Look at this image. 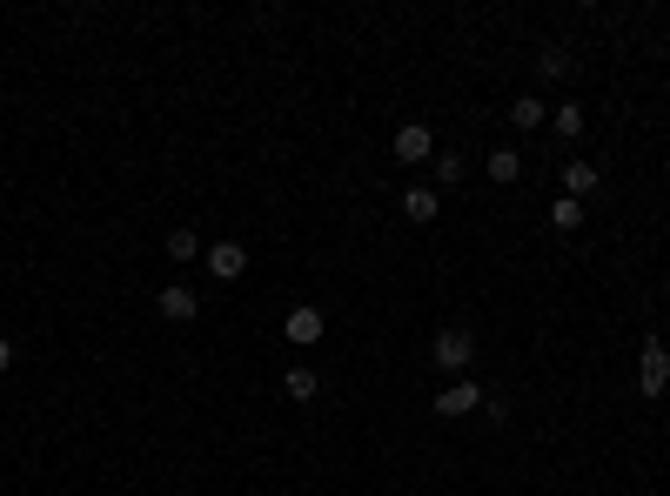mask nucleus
Returning <instances> with one entry per match:
<instances>
[{"mask_svg":"<svg viewBox=\"0 0 670 496\" xmlns=\"http://www.w3.org/2000/svg\"><path fill=\"white\" fill-rule=\"evenodd\" d=\"M429 356H436V369L463 376V369H469V356H476V336H469L463 322H443V329H436V342H429Z\"/></svg>","mask_w":670,"mask_h":496,"instance_id":"1","label":"nucleus"},{"mask_svg":"<svg viewBox=\"0 0 670 496\" xmlns=\"http://www.w3.org/2000/svg\"><path fill=\"white\" fill-rule=\"evenodd\" d=\"M637 389H644L650 403L670 389V349L664 342H644V356H637Z\"/></svg>","mask_w":670,"mask_h":496,"instance_id":"2","label":"nucleus"},{"mask_svg":"<svg viewBox=\"0 0 670 496\" xmlns=\"http://www.w3.org/2000/svg\"><path fill=\"white\" fill-rule=\"evenodd\" d=\"M201 262H208L215 282H242L248 275V248L242 242H215V248H201Z\"/></svg>","mask_w":670,"mask_h":496,"instance_id":"3","label":"nucleus"},{"mask_svg":"<svg viewBox=\"0 0 670 496\" xmlns=\"http://www.w3.org/2000/svg\"><path fill=\"white\" fill-rule=\"evenodd\" d=\"M389 155L396 161H436V135H429L423 121H402L396 141H389Z\"/></svg>","mask_w":670,"mask_h":496,"instance_id":"4","label":"nucleus"},{"mask_svg":"<svg viewBox=\"0 0 670 496\" xmlns=\"http://www.w3.org/2000/svg\"><path fill=\"white\" fill-rule=\"evenodd\" d=\"M469 409H483V389L469 383V376H456V383L436 389V416H449V423H456V416H469Z\"/></svg>","mask_w":670,"mask_h":496,"instance_id":"5","label":"nucleus"},{"mask_svg":"<svg viewBox=\"0 0 670 496\" xmlns=\"http://www.w3.org/2000/svg\"><path fill=\"white\" fill-rule=\"evenodd\" d=\"M322 329H329V316H322L315 302H302V309H289V316H282V336L302 342V349H309V342H322Z\"/></svg>","mask_w":670,"mask_h":496,"instance_id":"6","label":"nucleus"},{"mask_svg":"<svg viewBox=\"0 0 670 496\" xmlns=\"http://www.w3.org/2000/svg\"><path fill=\"white\" fill-rule=\"evenodd\" d=\"M155 302H161V316H168V322H195L201 316V302H195V289H188V282H168Z\"/></svg>","mask_w":670,"mask_h":496,"instance_id":"7","label":"nucleus"},{"mask_svg":"<svg viewBox=\"0 0 670 496\" xmlns=\"http://www.w3.org/2000/svg\"><path fill=\"white\" fill-rule=\"evenodd\" d=\"M563 188H570V202H583V195L603 188V168L597 161H570V168H563Z\"/></svg>","mask_w":670,"mask_h":496,"instance_id":"8","label":"nucleus"},{"mask_svg":"<svg viewBox=\"0 0 670 496\" xmlns=\"http://www.w3.org/2000/svg\"><path fill=\"white\" fill-rule=\"evenodd\" d=\"M315 389H322V376H315L309 362H295V369H282V396H289V403H315Z\"/></svg>","mask_w":670,"mask_h":496,"instance_id":"9","label":"nucleus"},{"mask_svg":"<svg viewBox=\"0 0 670 496\" xmlns=\"http://www.w3.org/2000/svg\"><path fill=\"white\" fill-rule=\"evenodd\" d=\"M402 215H409V222H436V215H443V195H436V188H409V195H402Z\"/></svg>","mask_w":670,"mask_h":496,"instance_id":"10","label":"nucleus"},{"mask_svg":"<svg viewBox=\"0 0 670 496\" xmlns=\"http://www.w3.org/2000/svg\"><path fill=\"white\" fill-rule=\"evenodd\" d=\"M550 121H557V135H563V141H583V128H590V114H583V101H563V108L550 114Z\"/></svg>","mask_w":670,"mask_h":496,"instance_id":"11","label":"nucleus"},{"mask_svg":"<svg viewBox=\"0 0 670 496\" xmlns=\"http://www.w3.org/2000/svg\"><path fill=\"white\" fill-rule=\"evenodd\" d=\"M483 175H490V181H516V175H523V155H516V148H496V155L483 161Z\"/></svg>","mask_w":670,"mask_h":496,"instance_id":"12","label":"nucleus"},{"mask_svg":"<svg viewBox=\"0 0 670 496\" xmlns=\"http://www.w3.org/2000/svg\"><path fill=\"white\" fill-rule=\"evenodd\" d=\"M543 114H550V108H543L536 94H516V101H510V121H516V128H543Z\"/></svg>","mask_w":670,"mask_h":496,"instance_id":"13","label":"nucleus"},{"mask_svg":"<svg viewBox=\"0 0 670 496\" xmlns=\"http://www.w3.org/2000/svg\"><path fill=\"white\" fill-rule=\"evenodd\" d=\"M563 74H570V54H563V47H543V54H536V81H563Z\"/></svg>","mask_w":670,"mask_h":496,"instance_id":"14","label":"nucleus"},{"mask_svg":"<svg viewBox=\"0 0 670 496\" xmlns=\"http://www.w3.org/2000/svg\"><path fill=\"white\" fill-rule=\"evenodd\" d=\"M168 255H175V262H195L201 235H195V228H168Z\"/></svg>","mask_w":670,"mask_h":496,"instance_id":"15","label":"nucleus"},{"mask_svg":"<svg viewBox=\"0 0 670 496\" xmlns=\"http://www.w3.org/2000/svg\"><path fill=\"white\" fill-rule=\"evenodd\" d=\"M550 222H557L563 235H570V228H583V202H570V195H563V202H550Z\"/></svg>","mask_w":670,"mask_h":496,"instance_id":"16","label":"nucleus"},{"mask_svg":"<svg viewBox=\"0 0 670 496\" xmlns=\"http://www.w3.org/2000/svg\"><path fill=\"white\" fill-rule=\"evenodd\" d=\"M429 168H436V181H443V188H456V181H463V155H449V148L429 161Z\"/></svg>","mask_w":670,"mask_h":496,"instance_id":"17","label":"nucleus"},{"mask_svg":"<svg viewBox=\"0 0 670 496\" xmlns=\"http://www.w3.org/2000/svg\"><path fill=\"white\" fill-rule=\"evenodd\" d=\"M0 369H14V342L0 336Z\"/></svg>","mask_w":670,"mask_h":496,"instance_id":"18","label":"nucleus"}]
</instances>
